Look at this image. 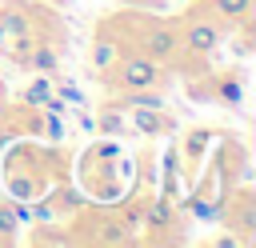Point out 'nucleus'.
Segmentation results:
<instances>
[{"instance_id": "9d476101", "label": "nucleus", "mask_w": 256, "mask_h": 248, "mask_svg": "<svg viewBox=\"0 0 256 248\" xmlns=\"http://www.w3.org/2000/svg\"><path fill=\"white\" fill-rule=\"evenodd\" d=\"M220 96H224V100H228V104H240V96H244V88H240V84H236V80H228V84H224V88H220Z\"/></svg>"}, {"instance_id": "1a4fd4ad", "label": "nucleus", "mask_w": 256, "mask_h": 248, "mask_svg": "<svg viewBox=\"0 0 256 248\" xmlns=\"http://www.w3.org/2000/svg\"><path fill=\"white\" fill-rule=\"evenodd\" d=\"M28 100H32V104H44V100H48V84H44V80L28 84Z\"/></svg>"}, {"instance_id": "f03ea898", "label": "nucleus", "mask_w": 256, "mask_h": 248, "mask_svg": "<svg viewBox=\"0 0 256 248\" xmlns=\"http://www.w3.org/2000/svg\"><path fill=\"white\" fill-rule=\"evenodd\" d=\"M188 48L192 52H212L216 44H220V28L212 24V20H192V28H188Z\"/></svg>"}, {"instance_id": "6e6552de", "label": "nucleus", "mask_w": 256, "mask_h": 248, "mask_svg": "<svg viewBox=\"0 0 256 248\" xmlns=\"http://www.w3.org/2000/svg\"><path fill=\"white\" fill-rule=\"evenodd\" d=\"M52 64H56V56H52L48 48H36V52H32V68H52Z\"/></svg>"}, {"instance_id": "9b49d317", "label": "nucleus", "mask_w": 256, "mask_h": 248, "mask_svg": "<svg viewBox=\"0 0 256 248\" xmlns=\"http://www.w3.org/2000/svg\"><path fill=\"white\" fill-rule=\"evenodd\" d=\"M100 128H108V132H120L124 124H120V116H104V120H100Z\"/></svg>"}, {"instance_id": "f257e3e1", "label": "nucleus", "mask_w": 256, "mask_h": 248, "mask_svg": "<svg viewBox=\"0 0 256 248\" xmlns=\"http://www.w3.org/2000/svg\"><path fill=\"white\" fill-rule=\"evenodd\" d=\"M112 64H116V76L128 92L132 88H152L160 80V60H152V56H124V60H112Z\"/></svg>"}, {"instance_id": "20e7f679", "label": "nucleus", "mask_w": 256, "mask_h": 248, "mask_svg": "<svg viewBox=\"0 0 256 248\" xmlns=\"http://www.w3.org/2000/svg\"><path fill=\"white\" fill-rule=\"evenodd\" d=\"M212 8H216L224 20H240V16H248L252 0H212Z\"/></svg>"}, {"instance_id": "423d86ee", "label": "nucleus", "mask_w": 256, "mask_h": 248, "mask_svg": "<svg viewBox=\"0 0 256 248\" xmlns=\"http://www.w3.org/2000/svg\"><path fill=\"white\" fill-rule=\"evenodd\" d=\"M140 128H148V132H156V128H164V116H160V108H140L136 116H132Z\"/></svg>"}, {"instance_id": "4468645a", "label": "nucleus", "mask_w": 256, "mask_h": 248, "mask_svg": "<svg viewBox=\"0 0 256 248\" xmlns=\"http://www.w3.org/2000/svg\"><path fill=\"white\" fill-rule=\"evenodd\" d=\"M52 4H68V0H52Z\"/></svg>"}, {"instance_id": "7ed1b4c3", "label": "nucleus", "mask_w": 256, "mask_h": 248, "mask_svg": "<svg viewBox=\"0 0 256 248\" xmlns=\"http://www.w3.org/2000/svg\"><path fill=\"white\" fill-rule=\"evenodd\" d=\"M144 56H152V60H168L172 52H176V36L168 32V28H152L148 36H144Z\"/></svg>"}, {"instance_id": "0eeeda50", "label": "nucleus", "mask_w": 256, "mask_h": 248, "mask_svg": "<svg viewBox=\"0 0 256 248\" xmlns=\"http://www.w3.org/2000/svg\"><path fill=\"white\" fill-rule=\"evenodd\" d=\"M112 60H116V48H112V44H96V48H92V64H96V68H108Z\"/></svg>"}, {"instance_id": "ddd939ff", "label": "nucleus", "mask_w": 256, "mask_h": 248, "mask_svg": "<svg viewBox=\"0 0 256 248\" xmlns=\"http://www.w3.org/2000/svg\"><path fill=\"white\" fill-rule=\"evenodd\" d=\"M0 104H4V84H0Z\"/></svg>"}, {"instance_id": "f8f14e48", "label": "nucleus", "mask_w": 256, "mask_h": 248, "mask_svg": "<svg viewBox=\"0 0 256 248\" xmlns=\"http://www.w3.org/2000/svg\"><path fill=\"white\" fill-rule=\"evenodd\" d=\"M152 220H156V224H164V220H168V204H164V200L152 208Z\"/></svg>"}, {"instance_id": "39448f33", "label": "nucleus", "mask_w": 256, "mask_h": 248, "mask_svg": "<svg viewBox=\"0 0 256 248\" xmlns=\"http://www.w3.org/2000/svg\"><path fill=\"white\" fill-rule=\"evenodd\" d=\"M128 104H136V108H164V96H156V92H148V88H132Z\"/></svg>"}]
</instances>
